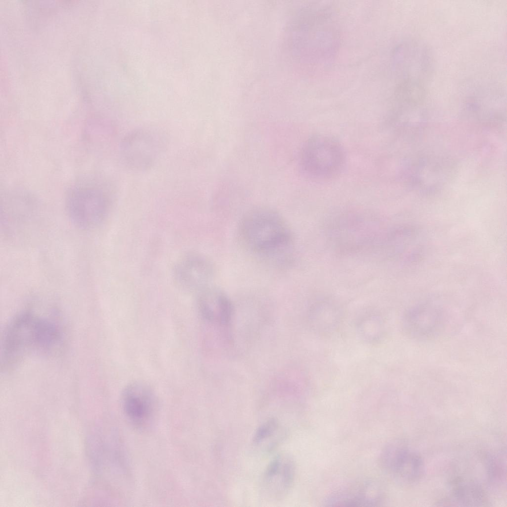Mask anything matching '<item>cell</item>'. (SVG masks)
Wrapping results in <instances>:
<instances>
[{
  "instance_id": "obj_1",
  "label": "cell",
  "mask_w": 507,
  "mask_h": 507,
  "mask_svg": "<svg viewBox=\"0 0 507 507\" xmlns=\"http://www.w3.org/2000/svg\"><path fill=\"white\" fill-rule=\"evenodd\" d=\"M59 326L48 318L30 311L16 315L4 329L1 341V367L12 369L27 355L51 352L59 344Z\"/></svg>"
},
{
  "instance_id": "obj_2",
  "label": "cell",
  "mask_w": 507,
  "mask_h": 507,
  "mask_svg": "<svg viewBox=\"0 0 507 507\" xmlns=\"http://www.w3.org/2000/svg\"><path fill=\"white\" fill-rule=\"evenodd\" d=\"M239 234L251 252L267 258H279L290 250L293 237L287 223L276 211L257 208L242 218Z\"/></svg>"
},
{
  "instance_id": "obj_3",
  "label": "cell",
  "mask_w": 507,
  "mask_h": 507,
  "mask_svg": "<svg viewBox=\"0 0 507 507\" xmlns=\"http://www.w3.org/2000/svg\"><path fill=\"white\" fill-rule=\"evenodd\" d=\"M346 161V152L342 144L325 135L310 137L303 145L300 155L303 172L316 180H327L337 176Z\"/></svg>"
},
{
  "instance_id": "obj_4",
  "label": "cell",
  "mask_w": 507,
  "mask_h": 507,
  "mask_svg": "<svg viewBox=\"0 0 507 507\" xmlns=\"http://www.w3.org/2000/svg\"><path fill=\"white\" fill-rule=\"evenodd\" d=\"M109 203L107 192L102 187L97 184L82 183L69 190L65 207L71 221L78 228L86 229L103 221Z\"/></svg>"
},
{
  "instance_id": "obj_5",
  "label": "cell",
  "mask_w": 507,
  "mask_h": 507,
  "mask_svg": "<svg viewBox=\"0 0 507 507\" xmlns=\"http://www.w3.org/2000/svg\"><path fill=\"white\" fill-rule=\"evenodd\" d=\"M164 144V136L157 129L144 127L132 130L123 138L120 145L123 162L134 171L147 170L157 160Z\"/></svg>"
},
{
  "instance_id": "obj_6",
  "label": "cell",
  "mask_w": 507,
  "mask_h": 507,
  "mask_svg": "<svg viewBox=\"0 0 507 507\" xmlns=\"http://www.w3.org/2000/svg\"><path fill=\"white\" fill-rule=\"evenodd\" d=\"M379 462L383 471L401 482L413 483L424 475V464L422 456L402 440H395L387 444L380 454Z\"/></svg>"
},
{
  "instance_id": "obj_7",
  "label": "cell",
  "mask_w": 507,
  "mask_h": 507,
  "mask_svg": "<svg viewBox=\"0 0 507 507\" xmlns=\"http://www.w3.org/2000/svg\"><path fill=\"white\" fill-rule=\"evenodd\" d=\"M121 406L129 423L141 430L153 423L157 412L155 396L146 384L134 382L126 386L121 396Z\"/></svg>"
},
{
  "instance_id": "obj_8",
  "label": "cell",
  "mask_w": 507,
  "mask_h": 507,
  "mask_svg": "<svg viewBox=\"0 0 507 507\" xmlns=\"http://www.w3.org/2000/svg\"><path fill=\"white\" fill-rule=\"evenodd\" d=\"M174 274L181 287L202 291L209 286L214 277V269L210 260L204 256L190 254L177 263Z\"/></svg>"
},
{
  "instance_id": "obj_9",
  "label": "cell",
  "mask_w": 507,
  "mask_h": 507,
  "mask_svg": "<svg viewBox=\"0 0 507 507\" xmlns=\"http://www.w3.org/2000/svg\"><path fill=\"white\" fill-rule=\"evenodd\" d=\"M295 475L293 459L287 454L278 455L269 463L263 475L264 492L272 499H281L291 488Z\"/></svg>"
},
{
  "instance_id": "obj_10",
  "label": "cell",
  "mask_w": 507,
  "mask_h": 507,
  "mask_svg": "<svg viewBox=\"0 0 507 507\" xmlns=\"http://www.w3.org/2000/svg\"><path fill=\"white\" fill-rule=\"evenodd\" d=\"M377 487L371 482H363L350 486L332 495L326 506L333 507H373L382 503Z\"/></svg>"
},
{
  "instance_id": "obj_11",
  "label": "cell",
  "mask_w": 507,
  "mask_h": 507,
  "mask_svg": "<svg viewBox=\"0 0 507 507\" xmlns=\"http://www.w3.org/2000/svg\"><path fill=\"white\" fill-rule=\"evenodd\" d=\"M199 303L206 318L222 327L229 325L233 306L229 297L221 290L211 286L205 288L202 290Z\"/></svg>"
},
{
  "instance_id": "obj_12",
  "label": "cell",
  "mask_w": 507,
  "mask_h": 507,
  "mask_svg": "<svg viewBox=\"0 0 507 507\" xmlns=\"http://www.w3.org/2000/svg\"><path fill=\"white\" fill-rule=\"evenodd\" d=\"M441 311L431 304L420 305L408 311L406 316V327L416 337L433 335L441 324Z\"/></svg>"
},
{
  "instance_id": "obj_13",
  "label": "cell",
  "mask_w": 507,
  "mask_h": 507,
  "mask_svg": "<svg viewBox=\"0 0 507 507\" xmlns=\"http://www.w3.org/2000/svg\"><path fill=\"white\" fill-rule=\"evenodd\" d=\"M452 487L448 496L440 503L456 506H481L487 503L484 491L475 482L457 480Z\"/></svg>"
},
{
  "instance_id": "obj_14",
  "label": "cell",
  "mask_w": 507,
  "mask_h": 507,
  "mask_svg": "<svg viewBox=\"0 0 507 507\" xmlns=\"http://www.w3.org/2000/svg\"><path fill=\"white\" fill-rule=\"evenodd\" d=\"M279 426L274 419H269L262 424L257 429L254 438L256 446L269 449L272 447L280 436Z\"/></svg>"
},
{
  "instance_id": "obj_15",
  "label": "cell",
  "mask_w": 507,
  "mask_h": 507,
  "mask_svg": "<svg viewBox=\"0 0 507 507\" xmlns=\"http://www.w3.org/2000/svg\"><path fill=\"white\" fill-rule=\"evenodd\" d=\"M503 457H494L490 461L489 471L491 473V476L492 479L495 481H503L505 472V465L503 460Z\"/></svg>"
}]
</instances>
